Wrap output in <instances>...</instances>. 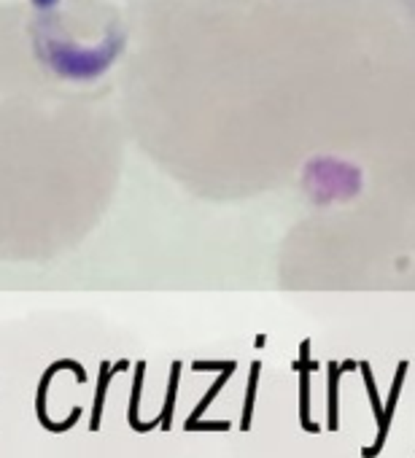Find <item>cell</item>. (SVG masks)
Wrapping results in <instances>:
<instances>
[{
	"label": "cell",
	"mask_w": 415,
	"mask_h": 458,
	"mask_svg": "<svg viewBox=\"0 0 415 458\" xmlns=\"http://www.w3.org/2000/svg\"><path fill=\"white\" fill-rule=\"evenodd\" d=\"M402 377H404V367H399L397 383H394V388H391V399H388V405H386V410H383V418L378 421L381 423V431H378V437H375V445H372L369 450H364V458H372L383 447V442H386L388 426H391V412H394V405H397V396H399V386H402Z\"/></svg>",
	"instance_id": "1"
},
{
	"label": "cell",
	"mask_w": 415,
	"mask_h": 458,
	"mask_svg": "<svg viewBox=\"0 0 415 458\" xmlns=\"http://www.w3.org/2000/svg\"><path fill=\"white\" fill-rule=\"evenodd\" d=\"M105 391H108V367H103V377H100V386H97V394H95V410H92V423H89L92 431H97V429H100V421H103Z\"/></svg>",
	"instance_id": "2"
},
{
	"label": "cell",
	"mask_w": 415,
	"mask_h": 458,
	"mask_svg": "<svg viewBox=\"0 0 415 458\" xmlns=\"http://www.w3.org/2000/svg\"><path fill=\"white\" fill-rule=\"evenodd\" d=\"M257 372L259 367H254V377L248 383V396H245V410H243V429H251V415H254V396H257Z\"/></svg>",
	"instance_id": "4"
},
{
	"label": "cell",
	"mask_w": 415,
	"mask_h": 458,
	"mask_svg": "<svg viewBox=\"0 0 415 458\" xmlns=\"http://www.w3.org/2000/svg\"><path fill=\"white\" fill-rule=\"evenodd\" d=\"M399 8V14H402V19H404V25L413 30L415 36V0H394Z\"/></svg>",
	"instance_id": "6"
},
{
	"label": "cell",
	"mask_w": 415,
	"mask_h": 458,
	"mask_svg": "<svg viewBox=\"0 0 415 458\" xmlns=\"http://www.w3.org/2000/svg\"><path fill=\"white\" fill-rule=\"evenodd\" d=\"M140 386H143V364L138 367V377H135V388H132V407H130V423H132V429H135V431H149L151 426H149V423H140V418H138Z\"/></svg>",
	"instance_id": "3"
},
{
	"label": "cell",
	"mask_w": 415,
	"mask_h": 458,
	"mask_svg": "<svg viewBox=\"0 0 415 458\" xmlns=\"http://www.w3.org/2000/svg\"><path fill=\"white\" fill-rule=\"evenodd\" d=\"M175 375H178V364L173 367V383H170V391H168V405L162 410V415H159V426L168 431L170 429V421H173V396H175Z\"/></svg>",
	"instance_id": "5"
}]
</instances>
